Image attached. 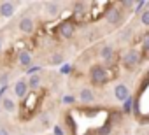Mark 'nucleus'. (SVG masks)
Instances as JSON below:
<instances>
[{"instance_id": "obj_1", "label": "nucleus", "mask_w": 149, "mask_h": 135, "mask_svg": "<svg viewBox=\"0 0 149 135\" xmlns=\"http://www.w3.org/2000/svg\"><path fill=\"white\" fill-rule=\"evenodd\" d=\"M90 77H91V83H95V84H105L109 81V72H107L105 67L95 65L90 70Z\"/></svg>"}, {"instance_id": "obj_2", "label": "nucleus", "mask_w": 149, "mask_h": 135, "mask_svg": "<svg viewBox=\"0 0 149 135\" xmlns=\"http://www.w3.org/2000/svg\"><path fill=\"white\" fill-rule=\"evenodd\" d=\"M139 60H140V54H139V51L132 49V51H128V53L123 56V65L126 67V69H133V67L139 63Z\"/></svg>"}, {"instance_id": "obj_3", "label": "nucleus", "mask_w": 149, "mask_h": 135, "mask_svg": "<svg viewBox=\"0 0 149 135\" xmlns=\"http://www.w3.org/2000/svg\"><path fill=\"white\" fill-rule=\"evenodd\" d=\"M114 97H116L119 102H125L126 98H130V90H128L125 84H116V88H114Z\"/></svg>"}, {"instance_id": "obj_4", "label": "nucleus", "mask_w": 149, "mask_h": 135, "mask_svg": "<svg viewBox=\"0 0 149 135\" xmlns=\"http://www.w3.org/2000/svg\"><path fill=\"white\" fill-rule=\"evenodd\" d=\"M26 91H28V84H26V81L19 79V81L14 83V95H16V98H23V97L26 95Z\"/></svg>"}, {"instance_id": "obj_5", "label": "nucleus", "mask_w": 149, "mask_h": 135, "mask_svg": "<svg viewBox=\"0 0 149 135\" xmlns=\"http://www.w3.org/2000/svg\"><path fill=\"white\" fill-rule=\"evenodd\" d=\"M121 18H123V14H121V11L116 9V7H112V9L107 13V21H109L111 25H119V23H121Z\"/></svg>"}, {"instance_id": "obj_6", "label": "nucleus", "mask_w": 149, "mask_h": 135, "mask_svg": "<svg viewBox=\"0 0 149 135\" xmlns=\"http://www.w3.org/2000/svg\"><path fill=\"white\" fill-rule=\"evenodd\" d=\"M14 14V4L13 2H2L0 4V16L2 18H11Z\"/></svg>"}, {"instance_id": "obj_7", "label": "nucleus", "mask_w": 149, "mask_h": 135, "mask_svg": "<svg viewBox=\"0 0 149 135\" xmlns=\"http://www.w3.org/2000/svg\"><path fill=\"white\" fill-rule=\"evenodd\" d=\"M79 100H81L83 104H93V102H95V95H93L91 90L83 88V90L79 91Z\"/></svg>"}, {"instance_id": "obj_8", "label": "nucleus", "mask_w": 149, "mask_h": 135, "mask_svg": "<svg viewBox=\"0 0 149 135\" xmlns=\"http://www.w3.org/2000/svg\"><path fill=\"white\" fill-rule=\"evenodd\" d=\"M18 26H19V30L23 33H32L33 32V21H32V18H23Z\"/></svg>"}, {"instance_id": "obj_9", "label": "nucleus", "mask_w": 149, "mask_h": 135, "mask_svg": "<svg viewBox=\"0 0 149 135\" xmlns=\"http://www.w3.org/2000/svg\"><path fill=\"white\" fill-rule=\"evenodd\" d=\"M44 7H46V13L49 16H58L60 14V4L58 2H46Z\"/></svg>"}, {"instance_id": "obj_10", "label": "nucleus", "mask_w": 149, "mask_h": 135, "mask_svg": "<svg viewBox=\"0 0 149 135\" xmlns=\"http://www.w3.org/2000/svg\"><path fill=\"white\" fill-rule=\"evenodd\" d=\"M60 33H61L63 39H70V37L74 35V25H72V23H63V25L60 26Z\"/></svg>"}, {"instance_id": "obj_11", "label": "nucleus", "mask_w": 149, "mask_h": 135, "mask_svg": "<svg viewBox=\"0 0 149 135\" xmlns=\"http://www.w3.org/2000/svg\"><path fill=\"white\" fill-rule=\"evenodd\" d=\"M98 54H100V58L105 60V61H107V60H112V56H114V47H112V46H104Z\"/></svg>"}, {"instance_id": "obj_12", "label": "nucleus", "mask_w": 149, "mask_h": 135, "mask_svg": "<svg viewBox=\"0 0 149 135\" xmlns=\"http://www.w3.org/2000/svg\"><path fill=\"white\" fill-rule=\"evenodd\" d=\"M19 63H21L23 67H28V69H30V65H32V54H30L28 51L19 53Z\"/></svg>"}, {"instance_id": "obj_13", "label": "nucleus", "mask_w": 149, "mask_h": 135, "mask_svg": "<svg viewBox=\"0 0 149 135\" xmlns=\"http://www.w3.org/2000/svg\"><path fill=\"white\" fill-rule=\"evenodd\" d=\"M40 81H42V79H40V76H39V74H35V76H30V77H28V83H26V84H28V88L35 90V88H39V86H40Z\"/></svg>"}, {"instance_id": "obj_14", "label": "nucleus", "mask_w": 149, "mask_h": 135, "mask_svg": "<svg viewBox=\"0 0 149 135\" xmlns=\"http://www.w3.org/2000/svg\"><path fill=\"white\" fill-rule=\"evenodd\" d=\"M2 105H4V109H6V112H14L16 111V104H14V100L13 98H4V102H2Z\"/></svg>"}, {"instance_id": "obj_15", "label": "nucleus", "mask_w": 149, "mask_h": 135, "mask_svg": "<svg viewBox=\"0 0 149 135\" xmlns=\"http://www.w3.org/2000/svg\"><path fill=\"white\" fill-rule=\"evenodd\" d=\"M132 107H133V98L130 97V98H126V100L123 102V111H125L126 114H130V112H132Z\"/></svg>"}, {"instance_id": "obj_16", "label": "nucleus", "mask_w": 149, "mask_h": 135, "mask_svg": "<svg viewBox=\"0 0 149 135\" xmlns=\"http://www.w3.org/2000/svg\"><path fill=\"white\" fill-rule=\"evenodd\" d=\"M140 23L146 25V26H149V9H146V11L140 13Z\"/></svg>"}, {"instance_id": "obj_17", "label": "nucleus", "mask_w": 149, "mask_h": 135, "mask_svg": "<svg viewBox=\"0 0 149 135\" xmlns=\"http://www.w3.org/2000/svg\"><path fill=\"white\" fill-rule=\"evenodd\" d=\"M39 70H40V67H39V65H33V67H30V69H26V74H28V76H35Z\"/></svg>"}, {"instance_id": "obj_18", "label": "nucleus", "mask_w": 149, "mask_h": 135, "mask_svg": "<svg viewBox=\"0 0 149 135\" xmlns=\"http://www.w3.org/2000/svg\"><path fill=\"white\" fill-rule=\"evenodd\" d=\"M142 47H144V51H149V35L144 37V40H142Z\"/></svg>"}, {"instance_id": "obj_19", "label": "nucleus", "mask_w": 149, "mask_h": 135, "mask_svg": "<svg viewBox=\"0 0 149 135\" xmlns=\"http://www.w3.org/2000/svg\"><path fill=\"white\" fill-rule=\"evenodd\" d=\"M83 7H84V4H81V2H77L76 6H74V11H76V14H81Z\"/></svg>"}, {"instance_id": "obj_20", "label": "nucleus", "mask_w": 149, "mask_h": 135, "mask_svg": "<svg viewBox=\"0 0 149 135\" xmlns=\"http://www.w3.org/2000/svg\"><path fill=\"white\" fill-rule=\"evenodd\" d=\"M63 102H65V104H74V102H76V97H72V95H65Z\"/></svg>"}, {"instance_id": "obj_21", "label": "nucleus", "mask_w": 149, "mask_h": 135, "mask_svg": "<svg viewBox=\"0 0 149 135\" xmlns=\"http://www.w3.org/2000/svg\"><path fill=\"white\" fill-rule=\"evenodd\" d=\"M51 61H53V63H61V61H63V56H61V54H54V56L51 58Z\"/></svg>"}, {"instance_id": "obj_22", "label": "nucleus", "mask_w": 149, "mask_h": 135, "mask_svg": "<svg viewBox=\"0 0 149 135\" xmlns=\"http://www.w3.org/2000/svg\"><path fill=\"white\" fill-rule=\"evenodd\" d=\"M109 130H111V125H105V126L98 132V135H107V133H109Z\"/></svg>"}, {"instance_id": "obj_23", "label": "nucleus", "mask_w": 149, "mask_h": 135, "mask_svg": "<svg viewBox=\"0 0 149 135\" xmlns=\"http://www.w3.org/2000/svg\"><path fill=\"white\" fill-rule=\"evenodd\" d=\"M70 70H72V67H70V65H65L63 69H61V72H63V74H68Z\"/></svg>"}, {"instance_id": "obj_24", "label": "nucleus", "mask_w": 149, "mask_h": 135, "mask_svg": "<svg viewBox=\"0 0 149 135\" xmlns=\"http://www.w3.org/2000/svg\"><path fill=\"white\" fill-rule=\"evenodd\" d=\"M54 135H63V132H61L60 126H54Z\"/></svg>"}, {"instance_id": "obj_25", "label": "nucleus", "mask_w": 149, "mask_h": 135, "mask_svg": "<svg viewBox=\"0 0 149 135\" xmlns=\"http://www.w3.org/2000/svg\"><path fill=\"white\" fill-rule=\"evenodd\" d=\"M121 37H123V39H130V30L123 32V33H121Z\"/></svg>"}, {"instance_id": "obj_26", "label": "nucleus", "mask_w": 149, "mask_h": 135, "mask_svg": "<svg viewBox=\"0 0 149 135\" xmlns=\"http://www.w3.org/2000/svg\"><path fill=\"white\" fill-rule=\"evenodd\" d=\"M6 81H7V74H4L2 77H0V83H2V84H6Z\"/></svg>"}, {"instance_id": "obj_27", "label": "nucleus", "mask_w": 149, "mask_h": 135, "mask_svg": "<svg viewBox=\"0 0 149 135\" xmlns=\"http://www.w3.org/2000/svg\"><path fill=\"white\" fill-rule=\"evenodd\" d=\"M144 6H146V2H139V4H137V11H140Z\"/></svg>"}, {"instance_id": "obj_28", "label": "nucleus", "mask_w": 149, "mask_h": 135, "mask_svg": "<svg viewBox=\"0 0 149 135\" xmlns=\"http://www.w3.org/2000/svg\"><path fill=\"white\" fill-rule=\"evenodd\" d=\"M0 135H7V132H6V128H0Z\"/></svg>"}, {"instance_id": "obj_29", "label": "nucleus", "mask_w": 149, "mask_h": 135, "mask_svg": "<svg viewBox=\"0 0 149 135\" xmlns=\"http://www.w3.org/2000/svg\"><path fill=\"white\" fill-rule=\"evenodd\" d=\"M2 47H4V42H2V39H0V51H2Z\"/></svg>"}, {"instance_id": "obj_30", "label": "nucleus", "mask_w": 149, "mask_h": 135, "mask_svg": "<svg viewBox=\"0 0 149 135\" xmlns=\"http://www.w3.org/2000/svg\"><path fill=\"white\" fill-rule=\"evenodd\" d=\"M146 79H147V81H149V72H147V76H146Z\"/></svg>"}]
</instances>
